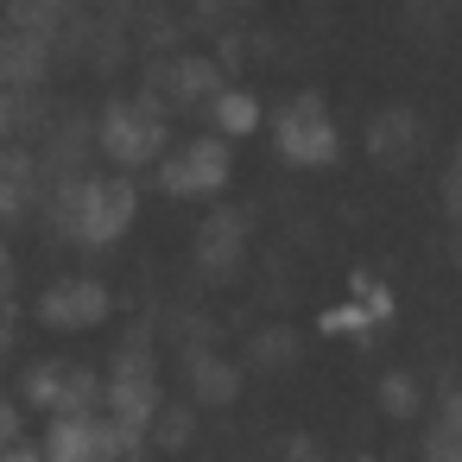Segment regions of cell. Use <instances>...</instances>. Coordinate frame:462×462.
I'll list each match as a JSON object with an SVG mask.
<instances>
[{
	"label": "cell",
	"mask_w": 462,
	"mask_h": 462,
	"mask_svg": "<svg viewBox=\"0 0 462 462\" xmlns=\"http://www.w3.org/2000/svg\"><path fill=\"white\" fill-rule=\"evenodd\" d=\"M39 449L45 462H115L127 437H121V418H96V405H83V411H51Z\"/></svg>",
	"instance_id": "6da1fadb"
},
{
	"label": "cell",
	"mask_w": 462,
	"mask_h": 462,
	"mask_svg": "<svg viewBox=\"0 0 462 462\" xmlns=\"http://www.w3.org/2000/svg\"><path fill=\"white\" fill-rule=\"evenodd\" d=\"M134 216V190L121 178H89L77 197H70V235L77 241H115Z\"/></svg>",
	"instance_id": "7a4b0ae2"
},
{
	"label": "cell",
	"mask_w": 462,
	"mask_h": 462,
	"mask_svg": "<svg viewBox=\"0 0 462 462\" xmlns=\"http://www.w3.org/2000/svg\"><path fill=\"white\" fill-rule=\"evenodd\" d=\"M39 310H45V323H58V329H83V323H96V317L108 310V298H102V285H89V279H64V285H51V291L39 298Z\"/></svg>",
	"instance_id": "3957f363"
},
{
	"label": "cell",
	"mask_w": 462,
	"mask_h": 462,
	"mask_svg": "<svg viewBox=\"0 0 462 462\" xmlns=\"http://www.w3.org/2000/svg\"><path fill=\"white\" fill-rule=\"evenodd\" d=\"M279 146H285L291 165H323V159H329V121L304 102V108H291V115L279 121Z\"/></svg>",
	"instance_id": "277c9868"
},
{
	"label": "cell",
	"mask_w": 462,
	"mask_h": 462,
	"mask_svg": "<svg viewBox=\"0 0 462 462\" xmlns=\"http://www.w3.org/2000/svg\"><path fill=\"white\" fill-rule=\"evenodd\" d=\"M222 184V152L216 146H190L178 165H165V190H209Z\"/></svg>",
	"instance_id": "5b68a950"
},
{
	"label": "cell",
	"mask_w": 462,
	"mask_h": 462,
	"mask_svg": "<svg viewBox=\"0 0 462 462\" xmlns=\"http://www.w3.org/2000/svg\"><path fill=\"white\" fill-rule=\"evenodd\" d=\"M20 203H26V159L0 152V216H14Z\"/></svg>",
	"instance_id": "8992f818"
},
{
	"label": "cell",
	"mask_w": 462,
	"mask_h": 462,
	"mask_svg": "<svg viewBox=\"0 0 462 462\" xmlns=\"http://www.w3.org/2000/svg\"><path fill=\"white\" fill-rule=\"evenodd\" d=\"M216 121H222L228 134H254V121H260V115H254V102H247V96H222V102H216Z\"/></svg>",
	"instance_id": "52a82bcc"
},
{
	"label": "cell",
	"mask_w": 462,
	"mask_h": 462,
	"mask_svg": "<svg viewBox=\"0 0 462 462\" xmlns=\"http://www.w3.org/2000/svg\"><path fill=\"white\" fill-rule=\"evenodd\" d=\"M0 462H45V449L26 443V437H14V443H0Z\"/></svg>",
	"instance_id": "ba28073f"
},
{
	"label": "cell",
	"mask_w": 462,
	"mask_h": 462,
	"mask_svg": "<svg viewBox=\"0 0 462 462\" xmlns=\"http://www.w3.org/2000/svg\"><path fill=\"white\" fill-rule=\"evenodd\" d=\"M20 424H26V418H20V405H14V399H0V443H14V437H20Z\"/></svg>",
	"instance_id": "9c48e42d"
},
{
	"label": "cell",
	"mask_w": 462,
	"mask_h": 462,
	"mask_svg": "<svg viewBox=\"0 0 462 462\" xmlns=\"http://www.w3.org/2000/svg\"><path fill=\"white\" fill-rule=\"evenodd\" d=\"M0 273H7V247H0Z\"/></svg>",
	"instance_id": "30bf717a"
}]
</instances>
